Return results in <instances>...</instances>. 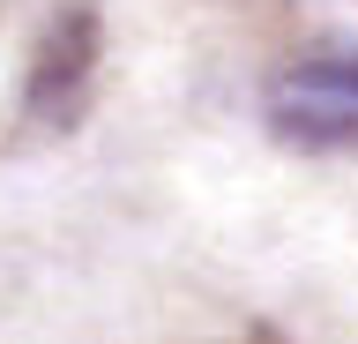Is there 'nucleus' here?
Masks as SVG:
<instances>
[{
	"instance_id": "1",
	"label": "nucleus",
	"mask_w": 358,
	"mask_h": 344,
	"mask_svg": "<svg viewBox=\"0 0 358 344\" xmlns=\"http://www.w3.org/2000/svg\"><path fill=\"white\" fill-rule=\"evenodd\" d=\"M276 128L299 142H343L358 135V53L306 60L276 83Z\"/></svg>"
},
{
	"instance_id": "2",
	"label": "nucleus",
	"mask_w": 358,
	"mask_h": 344,
	"mask_svg": "<svg viewBox=\"0 0 358 344\" xmlns=\"http://www.w3.org/2000/svg\"><path fill=\"white\" fill-rule=\"evenodd\" d=\"M90 68H97V8L90 0H75L60 23L45 30L38 46V68H30V105H38L45 120H60L75 97H83Z\"/></svg>"
}]
</instances>
